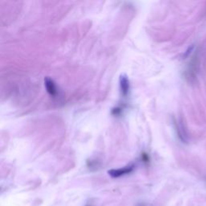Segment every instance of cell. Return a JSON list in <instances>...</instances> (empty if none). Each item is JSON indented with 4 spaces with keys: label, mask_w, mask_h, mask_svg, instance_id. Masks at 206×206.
<instances>
[{
    "label": "cell",
    "mask_w": 206,
    "mask_h": 206,
    "mask_svg": "<svg viewBox=\"0 0 206 206\" xmlns=\"http://www.w3.org/2000/svg\"><path fill=\"white\" fill-rule=\"evenodd\" d=\"M135 168V165H129L125 168H122L118 169H111L108 171L109 175L113 177V178H118L120 176H123L126 174L131 173Z\"/></svg>",
    "instance_id": "6da1fadb"
},
{
    "label": "cell",
    "mask_w": 206,
    "mask_h": 206,
    "mask_svg": "<svg viewBox=\"0 0 206 206\" xmlns=\"http://www.w3.org/2000/svg\"><path fill=\"white\" fill-rule=\"evenodd\" d=\"M120 88L121 92L124 97H126L129 93L130 89V83L129 80L126 75H122L120 77Z\"/></svg>",
    "instance_id": "7a4b0ae2"
},
{
    "label": "cell",
    "mask_w": 206,
    "mask_h": 206,
    "mask_svg": "<svg viewBox=\"0 0 206 206\" xmlns=\"http://www.w3.org/2000/svg\"><path fill=\"white\" fill-rule=\"evenodd\" d=\"M44 85L48 93L52 96H55L56 94V88L53 80L49 77H45L44 79Z\"/></svg>",
    "instance_id": "3957f363"
}]
</instances>
